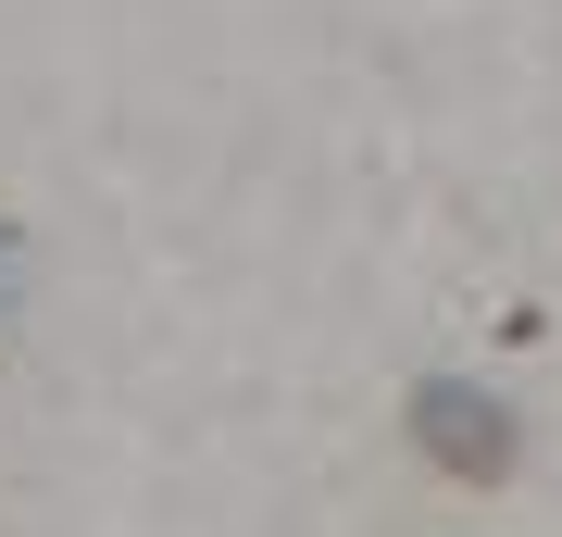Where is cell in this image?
Returning <instances> with one entry per match:
<instances>
[{
  "instance_id": "1",
  "label": "cell",
  "mask_w": 562,
  "mask_h": 537,
  "mask_svg": "<svg viewBox=\"0 0 562 537\" xmlns=\"http://www.w3.org/2000/svg\"><path fill=\"white\" fill-rule=\"evenodd\" d=\"M413 425H425V450H438L450 476H513V413L487 388H425Z\"/></svg>"
}]
</instances>
